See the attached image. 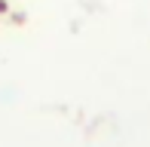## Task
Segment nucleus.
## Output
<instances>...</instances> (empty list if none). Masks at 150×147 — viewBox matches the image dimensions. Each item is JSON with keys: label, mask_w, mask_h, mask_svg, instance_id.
I'll list each match as a JSON object with an SVG mask.
<instances>
[]
</instances>
